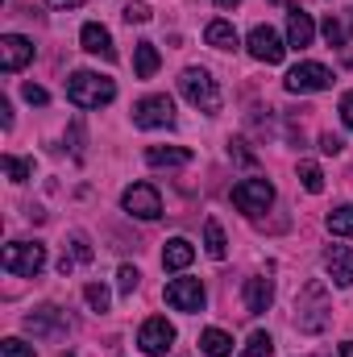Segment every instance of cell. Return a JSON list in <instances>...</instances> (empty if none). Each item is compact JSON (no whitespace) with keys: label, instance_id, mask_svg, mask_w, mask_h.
<instances>
[{"label":"cell","instance_id":"d590c367","mask_svg":"<svg viewBox=\"0 0 353 357\" xmlns=\"http://www.w3.org/2000/svg\"><path fill=\"white\" fill-rule=\"evenodd\" d=\"M341 121L353 129V91H345V96H341Z\"/></svg>","mask_w":353,"mask_h":357},{"label":"cell","instance_id":"ffe728a7","mask_svg":"<svg viewBox=\"0 0 353 357\" xmlns=\"http://www.w3.org/2000/svg\"><path fill=\"white\" fill-rule=\"evenodd\" d=\"M146 162L150 167H187L191 162V150H183V146H150L146 150Z\"/></svg>","mask_w":353,"mask_h":357},{"label":"cell","instance_id":"cb8c5ba5","mask_svg":"<svg viewBox=\"0 0 353 357\" xmlns=\"http://www.w3.org/2000/svg\"><path fill=\"white\" fill-rule=\"evenodd\" d=\"M324 225H329V233H333V237H353V204H341V208H333Z\"/></svg>","mask_w":353,"mask_h":357},{"label":"cell","instance_id":"8fae6325","mask_svg":"<svg viewBox=\"0 0 353 357\" xmlns=\"http://www.w3.org/2000/svg\"><path fill=\"white\" fill-rule=\"evenodd\" d=\"M250 54L258 59V63H266V67H274V63H283V54H287V42L270 29V25H258V29H250Z\"/></svg>","mask_w":353,"mask_h":357},{"label":"cell","instance_id":"1f68e13d","mask_svg":"<svg viewBox=\"0 0 353 357\" xmlns=\"http://www.w3.org/2000/svg\"><path fill=\"white\" fill-rule=\"evenodd\" d=\"M150 17H154L150 4H142V0H137V4H125V21H129V25H146Z\"/></svg>","mask_w":353,"mask_h":357},{"label":"cell","instance_id":"d4e9b609","mask_svg":"<svg viewBox=\"0 0 353 357\" xmlns=\"http://www.w3.org/2000/svg\"><path fill=\"white\" fill-rule=\"evenodd\" d=\"M299 183H303V191L320 195V191H324V171H320L316 162H299Z\"/></svg>","mask_w":353,"mask_h":357},{"label":"cell","instance_id":"3957f363","mask_svg":"<svg viewBox=\"0 0 353 357\" xmlns=\"http://www.w3.org/2000/svg\"><path fill=\"white\" fill-rule=\"evenodd\" d=\"M0 266L8 270V274L33 278L38 270L46 266V245H38V241H13V245H4V254H0Z\"/></svg>","mask_w":353,"mask_h":357},{"label":"cell","instance_id":"4dcf8cb0","mask_svg":"<svg viewBox=\"0 0 353 357\" xmlns=\"http://www.w3.org/2000/svg\"><path fill=\"white\" fill-rule=\"evenodd\" d=\"M137 278H142L137 266H121L117 270V291H121V295H133V291H137Z\"/></svg>","mask_w":353,"mask_h":357},{"label":"cell","instance_id":"d6a6232c","mask_svg":"<svg viewBox=\"0 0 353 357\" xmlns=\"http://www.w3.org/2000/svg\"><path fill=\"white\" fill-rule=\"evenodd\" d=\"M71 245H75V258H80V262H91V245H88L84 233H71Z\"/></svg>","mask_w":353,"mask_h":357},{"label":"cell","instance_id":"74e56055","mask_svg":"<svg viewBox=\"0 0 353 357\" xmlns=\"http://www.w3.org/2000/svg\"><path fill=\"white\" fill-rule=\"evenodd\" d=\"M341 357H353V341H341Z\"/></svg>","mask_w":353,"mask_h":357},{"label":"cell","instance_id":"ba28073f","mask_svg":"<svg viewBox=\"0 0 353 357\" xmlns=\"http://www.w3.org/2000/svg\"><path fill=\"white\" fill-rule=\"evenodd\" d=\"M233 204H237L246 216L266 212V208L274 204V187H270V178H241V183L233 187Z\"/></svg>","mask_w":353,"mask_h":357},{"label":"cell","instance_id":"6da1fadb","mask_svg":"<svg viewBox=\"0 0 353 357\" xmlns=\"http://www.w3.org/2000/svg\"><path fill=\"white\" fill-rule=\"evenodd\" d=\"M117 96V84L108 75H96V71H75L67 79V100L75 108H100V104H112Z\"/></svg>","mask_w":353,"mask_h":357},{"label":"cell","instance_id":"277c9868","mask_svg":"<svg viewBox=\"0 0 353 357\" xmlns=\"http://www.w3.org/2000/svg\"><path fill=\"white\" fill-rule=\"evenodd\" d=\"M295 320H299V328L303 333H320L324 324H329V303H324V287L320 282H308L303 287V295L295 299Z\"/></svg>","mask_w":353,"mask_h":357},{"label":"cell","instance_id":"e575fe53","mask_svg":"<svg viewBox=\"0 0 353 357\" xmlns=\"http://www.w3.org/2000/svg\"><path fill=\"white\" fill-rule=\"evenodd\" d=\"M320 150H324V154H341V150H345V142H341L337 133H324V137H320Z\"/></svg>","mask_w":353,"mask_h":357},{"label":"cell","instance_id":"4fadbf2b","mask_svg":"<svg viewBox=\"0 0 353 357\" xmlns=\"http://www.w3.org/2000/svg\"><path fill=\"white\" fill-rule=\"evenodd\" d=\"M25 333H33V337H63L67 333V316L46 303V307H38V312L25 316Z\"/></svg>","mask_w":353,"mask_h":357},{"label":"cell","instance_id":"4316f807","mask_svg":"<svg viewBox=\"0 0 353 357\" xmlns=\"http://www.w3.org/2000/svg\"><path fill=\"white\" fill-rule=\"evenodd\" d=\"M84 299H88L91 312H108V299H112V295H108L104 282H88V287H84Z\"/></svg>","mask_w":353,"mask_h":357},{"label":"cell","instance_id":"2e32d148","mask_svg":"<svg viewBox=\"0 0 353 357\" xmlns=\"http://www.w3.org/2000/svg\"><path fill=\"white\" fill-rule=\"evenodd\" d=\"M312 38H316V21H312L303 8H287V46L308 50Z\"/></svg>","mask_w":353,"mask_h":357},{"label":"cell","instance_id":"e0dca14e","mask_svg":"<svg viewBox=\"0 0 353 357\" xmlns=\"http://www.w3.org/2000/svg\"><path fill=\"white\" fill-rule=\"evenodd\" d=\"M270 303H274V282H270L266 274L250 278V282H246V312H250V316H262Z\"/></svg>","mask_w":353,"mask_h":357},{"label":"cell","instance_id":"9a60e30c","mask_svg":"<svg viewBox=\"0 0 353 357\" xmlns=\"http://www.w3.org/2000/svg\"><path fill=\"white\" fill-rule=\"evenodd\" d=\"M324 270H329V278L345 291L353 282V250L350 245H329V250H324Z\"/></svg>","mask_w":353,"mask_h":357},{"label":"cell","instance_id":"d6986e66","mask_svg":"<svg viewBox=\"0 0 353 357\" xmlns=\"http://www.w3.org/2000/svg\"><path fill=\"white\" fill-rule=\"evenodd\" d=\"M191 258H195V245H191L187 237H171L167 250H163V266L167 270H187L191 266Z\"/></svg>","mask_w":353,"mask_h":357},{"label":"cell","instance_id":"9c48e42d","mask_svg":"<svg viewBox=\"0 0 353 357\" xmlns=\"http://www.w3.org/2000/svg\"><path fill=\"white\" fill-rule=\"evenodd\" d=\"M324 88H333V71L324 63H299V67L287 71V91H295V96L324 91Z\"/></svg>","mask_w":353,"mask_h":357},{"label":"cell","instance_id":"484cf974","mask_svg":"<svg viewBox=\"0 0 353 357\" xmlns=\"http://www.w3.org/2000/svg\"><path fill=\"white\" fill-rule=\"evenodd\" d=\"M270 354H274V341H270V333H262V328H258V333L246 341V349H241V357H270Z\"/></svg>","mask_w":353,"mask_h":357},{"label":"cell","instance_id":"f35d334b","mask_svg":"<svg viewBox=\"0 0 353 357\" xmlns=\"http://www.w3.org/2000/svg\"><path fill=\"white\" fill-rule=\"evenodd\" d=\"M216 4H220V8H237L241 0H216Z\"/></svg>","mask_w":353,"mask_h":357},{"label":"cell","instance_id":"7a4b0ae2","mask_svg":"<svg viewBox=\"0 0 353 357\" xmlns=\"http://www.w3.org/2000/svg\"><path fill=\"white\" fill-rule=\"evenodd\" d=\"M179 91H183L200 112H208V116L220 112V88H216V79H212L204 67H187V71L179 75Z\"/></svg>","mask_w":353,"mask_h":357},{"label":"cell","instance_id":"f1b7e54d","mask_svg":"<svg viewBox=\"0 0 353 357\" xmlns=\"http://www.w3.org/2000/svg\"><path fill=\"white\" fill-rule=\"evenodd\" d=\"M320 33H324V42H329V46H345V29H341V21H337L333 13L320 21Z\"/></svg>","mask_w":353,"mask_h":357},{"label":"cell","instance_id":"7402d4cb","mask_svg":"<svg viewBox=\"0 0 353 357\" xmlns=\"http://www.w3.org/2000/svg\"><path fill=\"white\" fill-rule=\"evenodd\" d=\"M200 349L208 357H233V337L220 333V328H204L200 333Z\"/></svg>","mask_w":353,"mask_h":357},{"label":"cell","instance_id":"603a6c76","mask_svg":"<svg viewBox=\"0 0 353 357\" xmlns=\"http://www.w3.org/2000/svg\"><path fill=\"white\" fill-rule=\"evenodd\" d=\"M204 250H208V258H216V262L229 258V241H225L220 220H208V225H204Z\"/></svg>","mask_w":353,"mask_h":357},{"label":"cell","instance_id":"83f0119b","mask_svg":"<svg viewBox=\"0 0 353 357\" xmlns=\"http://www.w3.org/2000/svg\"><path fill=\"white\" fill-rule=\"evenodd\" d=\"M4 171H8L13 183H25V178L33 175V162H29V158H13V154H4Z\"/></svg>","mask_w":353,"mask_h":357},{"label":"cell","instance_id":"5bb4252c","mask_svg":"<svg viewBox=\"0 0 353 357\" xmlns=\"http://www.w3.org/2000/svg\"><path fill=\"white\" fill-rule=\"evenodd\" d=\"M80 42H84V50H88V54H100L104 63H117V46H112V33H108L100 21H88V25L80 29Z\"/></svg>","mask_w":353,"mask_h":357},{"label":"cell","instance_id":"44dd1931","mask_svg":"<svg viewBox=\"0 0 353 357\" xmlns=\"http://www.w3.org/2000/svg\"><path fill=\"white\" fill-rule=\"evenodd\" d=\"M158 46L154 42H137V54H133V71H137V79H154V71H158Z\"/></svg>","mask_w":353,"mask_h":357},{"label":"cell","instance_id":"f546056e","mask_svg":"<svg viewBox=\"0 0 353 357\" xmlns=\"http://www.w3.org/2000/svg\"><path fill=\"white\" fill-rule=\"evenodd\" d=\"M0 357H38V354H33V345H25L21 337H8V341H0Z\"/></svg>","mask_w":353,"mask_h":357},{"label":"cell","instance_id":"8d00e7d4","mask_svg":"<svg viewBox=\"0 0 353 357\" xmlns=\"http://www.w3.org/2000/svg\"><path fill=\"white\" fill-rule=\"evenodd\" d=\"M46 4H50V8H80L84 0H46Z\"/></svg>","mask_w":353,"mask_h":357},{"label":"cell","instance_id":"5b68a950","mask_svg":"<svg viewBox=\"0 0 353 357\" xmlns=\"http://www.w3.org/2000/svg\"><path fill=\"white\" fill-rule=\"evenodd\" d=\"M133 125L137 129H171L175 125V100L171 96H146L133 104Z\"/></svg>","mask_w":353,"mask_h":357},{"label":"cell","instance_id":"ac0fdd59","mask_svg":"<svg viewBox=\"0 0 353 357\" xmlns=\"http://www.w3.org/2000/svg\"><path fill=\"white\" fill-rule=\"evenodd\" d=\"M204 42L212 46V50H237L241 46V38H237V29L229 25V21H208V29H204Z\"/></svg>","mask_w":353,"mask_h":357},{"label":"cell","instance_id":"836d02e7","mask_svg":"<svg viewBox=\"0 0 353 357\" xmlns=\"http://www.w3.org/2000/svg\"><path fill=\"white\" fill-rule=\"evenodd\" d=\"M21 96H25L29 104H46V100H50V91L38 88V84H25V88H21Z\"/></svg>","mask_w":353,"mask_h":357},{"label":"cell","instance_id":"52a82bcc","mask_svg":"<svg viewBox=\"0 0 353 357\" xmlns=\"http://www.w3.org/2000/svg\"><path fill=\"white\" fill-rule=\"evenodd\" d=\"M121 208H125L129 216H137V220H158V216H163V195H158L150 183H133V187H125Z\"/></svg>","mask_w":353,"mask_h":357},{"label":"cell","instance_id":"8992f818","mask_svg":"<svg viewBox=\"0 0 353 357\" xmlns=\"http://www.w3.org/2000/svg\"><path fill=\"white\" fill-rule=\"evenodd\" d=\"M137 345H142V354H150V357H167L171 345H175V324L167 316H150L137 328Z\"/></svg>","mask_w":353,"mask_h":357},{"label":"cell","instance_id":"ab89813d","mask_svg":"<svg viewBox=\"0 0 353 357\" xmlns=\"http://www.w3.org/2000/svg\"><path fill=\"white\" fill-rule=\"evenodd\" d=\"M274 4H283V0H274Z\"/></svg>","mask_w":353,"mask_h":357},{"label":"cell","instance_id":"7c38bea8","mask_svg":"<svg viewBox=\"0 0 353 357\" xmlns=\"http://www.w3.org/2000/svg\"><path fill=\"white\" fill-rule=\"evenodd\" d=\"M25 63H33V42L29 38H21V33H8V38H0V71H21Z\"/></svg>","mask_w":353,"mask_h":357},{"label":"cell","instance_id":"30bf717a","mask_svg":"<svg viewBox=\"0 0 353 357\" xmlns=\"http://www.w3.org/2000/svg\"><path fill=\"white\" fill-rule=\"evenodd\" d=\"M204 282L200 278H171L167 282V303L175 312H204Z\"/></svg>","mask_w":353,"mask_h":357}]
</instances>
